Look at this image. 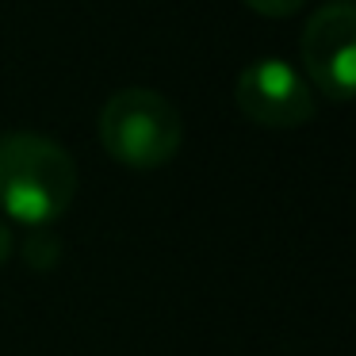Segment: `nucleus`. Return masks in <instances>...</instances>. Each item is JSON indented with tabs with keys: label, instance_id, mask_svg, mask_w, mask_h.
<instances>
[{
	"label": "nucleus",
	"instance_id": "39448f33",
	"mask_svg": "<svg viewBox=\"0 0 356 356\" xmlns=\"http://www.w3.org/2000/svg\"><path fill=\"white\" fill-rule=\"evenodd\" d=\"M24 257L31 268H54L58 257H62V245H58L54 234L47 230H31V238L24 241Z\"/></svg>",
	"mask_w": 356,
	"mask_h": 356
},
{
	"label": "nucleus",
	"instance_id": "0eeeda50",
	"mask_svg": "<svg viewBox=\"0 0 356 356\" xmlns=\"http://www.w3.org/2000/svg\"><path fill=\"white\" fill-rule=\"evenodd\" d=\"M12 245H16V238H12V226L4 222V218H0V264H4V261L12 257Z\"/></svg>",
	"mask_w": 356,
	"mask_h": 356
},
{
	"label": "nucleus",
	"instance_id": "f257e3e1",
	"mask_svg": "<svg viewBox=\"0 0 356 356\" xmlns=\"http://www.w3.org/2000/svg\"><path fill=\"white\" fill-rule=\"evenodd\" d=\"M77 165L47 134H0V211L24 226L58 222L77 200Z\"/></svg>",
	"mask_w": 356,
	"mask_h": 356
},
{
	"label": "nucleus",
	"instance_id": "20e7f679",
	"mask_svg": "<svg viewBox=\"0 0 356 356\" xmlns=\"http://www.w3.org/2000/svg\"><path fill=\"white\" fill-rule=\"evenodd\" d=\"M234 104L257 127L291 131L318 115V96L299 70L284 58H257L234 81Z\"/></svg>",
	"mask_w": 356,
	"mask_h": 356
},
{
	"label": "nucleus",
	"instance_id": "423d86ee",
	"mask_svg": "<svg viewBox=\"0 0 356 356\" xmlns=\"http://www.w3.org/2000/svg\"><path fill=\"white\" fill-rule=\"evenodd\" d=\"M249 8L257 12V16H268V19H284L291 16V12H299L307 0H245Z\"/></svg>",
	"mask_w": 356,
	"mask_h": 356
},
{
	"label": "nucleus",
	"instance_id": "7ed1b4c3",
	"mask_svg": "<svg viewBox=\"0 0 356 356\" xmlns=\"http://www.w3.org/2000/svg\"><path fill=\"white\" fill-rule=\"evenodd\" d=\"M302 77L325 100L345 104L356 92V4L330 0L302 27Z\"/></svg>",
	"mask_w": 356,
	"mask_h": 356
},
{
	"label": "nucleus",
	"instance_id": "f03ea898",
	"mask_svg": "<svg viewBox=\"0 0 356 356\" xmlns=\"http://www.w3.org/2000/svg\"><path fill=\"white\" fill-rule=\"evenodd\" d=\"M100 142L111 161L134 172L169 165L180 154L184 123L172 100L154 88H119L100 111Z\"/></svg>",
	"mask_w": 356,
	"mask_h": 356
}]
</instances>
